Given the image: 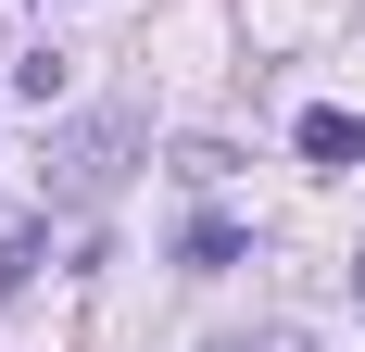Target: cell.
<instances>
[{"label":"cell","mask_w":365,"mask_h":352,"mask_svg":"<svg viewBox=\"0 0 365 352\" xmlns=\"http://www.w3.org/2000/svg\"><path fill=\"white\" fill-rule=\"evenodd\" d=\"M126 151H139V113H88V126H76V139L51 151V189H63V202H113Z\"/></svg>","instance_id":"cell-1"},{"label":"cell","mask_w":365,"mask_h":352,"mask_svg":"<svg viewBox=\"0 0 365 352\" xmlns=\"http://www.w3.org/2000/svg\"><path fill=\"white\" fill-rule=\"evenodd\" d=\"M290 139H302V164H315V176H353V164H365V113H328V101H315Z\"/></svg>","instance_id":"cell-2"},{"label":"cell","mask_w":365,"mask_h":352,"mask_svg":"<svg viewBox=\"0 0 365 352\" xmlns=\"http://www.w3.org/2000/svg\"><path fill=\"white\" fill-rule=\"evenodd\" d=\"M177 252H189V277H215V264H240V227H227V214H202Z\"/></svg>","instance_id":"cell-3"},{"label":"cell","mask_w":365,"mask_h":352,"mask_svg":"<svg viewBox=\"0 0 365 352\" xmlns=\"http://www.w3.org/2000/svg\"><path fill=\"white\" fill-rule=\"evenodd\" d=\"M227 352H315V340H290V327H264V340H227Z\"/></svg>","instance_id":"cell-4"}]
</instances>
